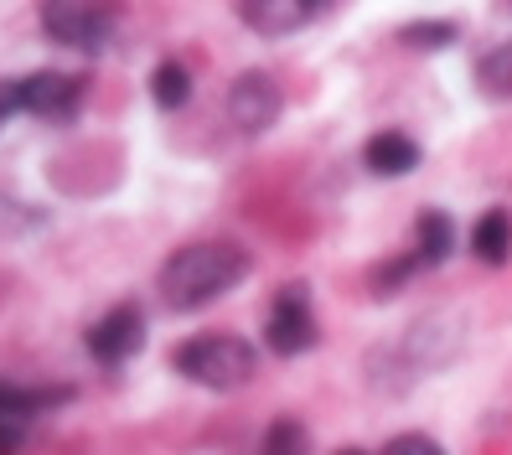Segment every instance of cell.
<instances>
[{
  "label": "cell",
  "instance_id": "6da1fadb",
  "mask_svg": "<svg viewBox=\"0 0 512 455\" xmlns=\"http://www.w3.org/2000/svg\"><path fill=\"white\" fill-rule=\"evenodd\" d=\"M249 249H238L228 244V238H202V244H187V249H176L166 264H161V275H156V290L166 300V311H202V306H213V300H223L233 285H244L249 280Z\"/></svg>",
  "mask_w": 512,
  "mask_h": 455
},
{
  "label": "cell",
  "instance_id": "7a4b0ae2",
  "mask_svg": "<svg viewBox=\"0 0 512 455\" xmlns=\"http://www.w3.org/2000/svg\"><path fill=\"white\" fill-rule=\"evenodd\" d=\"M171 368L197 388L238 393L259 378V352H254L249 337H238V331H197V337H187L171 352Z\"/></svg>",
  "mask_w": 512,
  "mask_h": 455
},
{
  "label": "cell",
  "instance_id": "3957f363",
  "mask_svg": "<svg viewBox=\"0 0 512 455\" xmlns=\"http://www.w3.org/2000/svg\"><path fill=\"white\" fill-rule=\"evenodd\" d=\"M114 21L119 11L109 0H42V32L73 52H104L114 37Z\"/></svg>",
  "mask_w": 512,
  "mask_h": 455
},
{
  "label": "cell",
  "instance_id": "277c9868",
  "mask_svg": "<svg viewBox=\"0 0 512 455\" xmlns=\"http://www.w3.org/2000/svg\"><path fill=\"white\" fill-rule=\"evenodd\" d=\"M6 88H11V109L16 114L47 119V125H68V119L83 109V78L57 73V68L26 73V78H6Z\"/></svg>",
  "mask_w": 512,
  "mask_h": 455
},
{
  "label": "cell",
  "instance_id": "5b68a950",
  "mask_svg": "<svg viewBox=\"0 0 512 455\" xmlns=\"http://www.w3.org/2000/svg\"><path fill=\"white\" fill-rule=\"evenodd\" d=\"M321 342V326L311 311V290L306 285H280L275 306L264 316V347L275 357H306Z\"/></svg>",
  "mask_w": 512,
  "mask_h": 455
},
{
  "label": "cell",
  "instance_id": "8992f818",
  "mask_svg": "<svg viewBox=\"0 0 512 455\" xmlns=\"http://www.w3.org/2000/svg\"><path fill=\"white\" fill-rule=\"evenodd\" d=\"M83 347L99 368H125V362L145 347V311L135 306V300H119V306H109L94 326L83 331Z\"/></svg>",
  "mask_w": 512,
  "mask_h": 455
},
{
  "label": "cell",
  "instance_id": "52a82bcc",
  "mask_svg": "<svg viewBox=\"0 0 512 455\" xmlns=\"http://www.w3.org/2000/svg\"><path fill=\"white\" fill-rule=\"evenodd\" d=\"M280 109H285V94L269 73L249 68L228 83V119H233L238 135H264L280 119Z\"/></svg>",
  "mask_w": 512,
  "mask_h": 455
},
{
  "label": "cell",
  "instance_id": "ba28073f",
  "mask_svg": "<svg viewBox=\"0 0 512 455\" xmlns=\"http://www.w3.org/2000/svg\"><path fill=\"white\" fill-rule=\"evenodd\" d=\"M331 11V0H238V21L259 37H290Z\"/></svg>",
  "mask_w": 512,
  "mask_h": 455
},
{
  "label": "cell",
  "instance_id": "9c48e42d",
  "mask_svg": "<svg viewBox=\"0 0 512 455\" xmlns=\"http://www.w3.org/2000/svg\"><path fill=\"white\" fill-rule=\"evenodd\" d=\"M419 140L414 135H404V130H378L368 145H363V166L373 171V176H383V181H394V176H409L414 166H419Z\"/></svg>",
  "mask_w": 512,
  "mask_h": 455
},
{
  "label": "cell",
  "instance_id": "30bf717a",
  "mask_svg": "<svg viewBox=\"0 0 512 455\" xmlns=\"http://www.w3.org/2000/svg\"><path fill=\"white\" fill-rule=\"evenodd\" d=\"M68 399H73V388H26V383L0 378V424H26Z\"/></svg>",
  "mask_w": 512,
  "mask_h": 455
},
{
  "label": "cell",
  "instance_id": "8fae6325",
  "mask_svg": "<svg viewBox=\"0 0 512 455\" xmlns=\"http://www.w3.org/2000/svg\"><path fill=\"white\" fill-rule=\"evenodd\" d=\"M409 254L419 259V269H435V264H445L450 254H456V223H450V212H440V207L419 212Z\"/></svg>",
  "mask_w": 512,
  "mask_h": 455
},
{
  "label": "cell",
  "instance_id": "7c38bea8",
  "mask_svg": "<svg viewBox=\"0 0 512 455\" xmlns=\"http://www.w3.org/2000/svg\"><path fill=\"white\" fill-rule=\"evenodd\" d=\"M471 254L481 264H507L512 259V212L507 207H487L471 228Z\"/></svg>",
  "mask_w": 512,
  "mask_h": 455
},
{
  "label": "cell",
  "instance_id": "4fadbf2b",
  "mask_svg": "<svg viewBox=\"0 0 512 455\" xmlns=\"http://www.w3.org/2000/svg\"><path fill=\"white\" fill-rule=\"evenodd\" d=\"M476 94L497 104L512 99V42H497L492 52L476 57Z\"/></svg>",
  "mask_w": 512,
  "mask_h": 455
},
{
  "label": "cell",
  "instance_id": "5bb4252c",
  "mask_svg": "<svg viewBox=\"0 0 512 455\" xmlns=\"http://www.w3.org/2000/svg\"><path fill=\"white\" fill-rule=\"evenodd\" d=\"M254 455H311V430H306L300 419L280 414V419L264 430V440H259Z\"/></svg>",
  "mask_w": 512,
  "mask_h": 455
},
{
  "label": "cell",
  "instance_id": "9a60e30c",
  "mask_svg": "<svg viewBox=\"0 0 512 455\" xmlns=\"http://www.w3.org/2000/svg\"><path fill=\"white\" fill-rule=\"evenodd\" d=\"M150 99H156V109H182L192 99V73L182 63H156V73H150Z\"/></svg>",
  "mask_w": 512,
  "mask_h": 455
},
{
  "label": "cell",
  "instance_id": "2e32d148",
  "mask_svg": "<svg viewBox=\"0 0 512 455\" xmlns=\"http://www.w3.org/2000/svg\"><path fill=\"white\" fill-rule=\"evenodd\" d=\"M461 37L456 21H414V26H399V42L414 47V52H440Z\"/></svg>",
  "mask_w": 512,
  "mask_h": 455
},
{
  "label": "cell",
  "instance_id": "e0dca14e",
  "mask_svg": "<svg viewBox=\"0 0 512 455\" xmlns=\"http://www.w3.org/2000/svg\"><path fill=\"white\" fill-rule=\"evenodd\" d=\"M383 455H445V445L435 435H419V430H404L383 445Z\"/></svg>",
  "mask_w": 512,
  "mask_h": 455
},
{
  "label": "cell",
  "instance_id": "ac0fdd59",
  "mask_svg": "<svg viewBox=\"0 0 512 455\" xmlns=\"http://www.w3.org/2000/svg\"><path fill=\"white\" fill-rule=\"evenodd\" d=\"M21 445V424H0V455H11Z\"/></svg>",
  "mask_w": 512,
  "mask_h": 455
},
{
  "label": "cell",
  "instance_id": "d6986e66",
  "mask_svg": "<svg viewBox=\"0 0 512 455\" xmlns=\"http://www.w3.org/2000/svg\"><path fill=\"white\" fill-rule=\"evenodd\" d=\"M337 455H373V450H363V445H347V450H337Z\"/></svg>",
  "mask_w": 512,
  "mask_h": 455
}]
</instances>
